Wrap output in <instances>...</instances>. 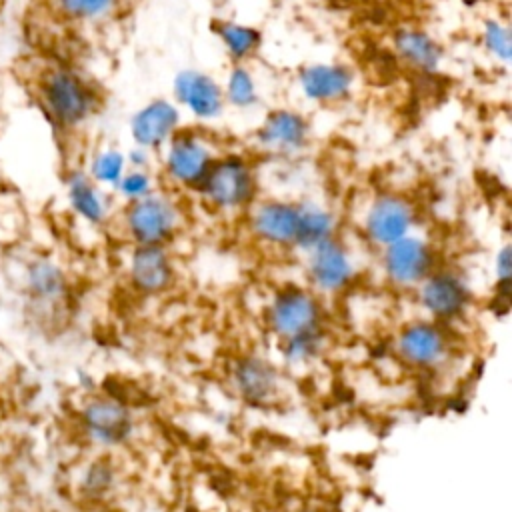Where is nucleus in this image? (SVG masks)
<instances>
[{"label":"nucleus","mask_w":512,"mask_h":512,"mask_svg":"<svg viewBox=\"0 0 512 512\" xmlns=\"http://www.w3.org/2000/svg\"><path fill=\"white\" fill-rule=\"evenodd\" d=\"M268 326L284 344L290 360L312 358L322 340V306L314 292L290 286L278 292L268 308Z\"/></svg>","instance_id":"obj_1"},{"label":"nucleus","mask_w":512,"mask_h":512,"mask_svg":"<svg viewBox=\"0 0 512 512\" xmlns=\"http://www.w3.org/2000/svg\"><path fill=\"white\" fill-rule=\"evenodd\" d=\"M38 100L48 118L60 128L82 124L94 110L88 84L68 68H52L38 82Z\"/></svg>","instance_id":"obj_2"},{"label":"nucleus","mask_w":512,"mask_h":512,"mask_svg":"<svg viewBox=\"0 0 512 512\" xmlns=\"http://www.w3.org/2000/svg\"><path fill=\"white\" fill-rule=\"evenodd\" d=\"M82 436L98 448H116L132 434V414L128 406L108 394H96L84 400L78 410Z\"/></svg>","instance_id":"obj_3"},{"label":"nucleus","mask_w":512,"mask_h":512,"mask_svg":"<svg viewBox=\"0 0 512 512\" xmlns=\"http://www.w3.org/2000/svg\"><path fill=\"white\" fill-rule=\"evenodd\" d=\"M204 200L218 210H238L254 198V176L244 160L228 156L212 160L204 178L196 186Z\"/></svg>","instance_id":"obj_4"},{"label":"nucleus","mask_w":512,"mask_h":512,"mask_svg":"<svg viewBox=\"0 0 512 512\" xmlns=\"http://www.w3.org/2000/svg\"><path fill=\"white\" fill-rule=\"evenodd\" d=\"M124 226L136 246H164L176 232L178 212L168 198L144 194L130 200Z\"/></svg>","instance_id":"obj_5"},{"label":"nucleus","mask_w":512,"mask_h":512,"mask_svg":"<svg viewBox=\"0 0 512 512\" xmlns=\"http://www.w3.org/2000/svg\"><path fill=\"white\" fill-rule=\"evenodd\" d=\"M386 278L400 288H414L434 270L432 246L416 236H404L382 248Z\"/></svg>","instance_id":"obj_6"},{"label":"nucleus","mask_w":512,"mask_h":512,"mask_svg":"<svg viewBox=\"0 0 512 512\" xmlns=\"http://www.w3.org/2000/svg\"><path fill=\"white\" fill-rule=\"evenodd\" d=\"M448 332L436 320H418L404 326L396 338V354L414 368H436L448 356Z\"/></svg>","instance_id":"obj_7"},{"label":"nucleus","mask_w":512,"mask_h":512,"mask_svg":"<svg viewBox=\"0 0 512 512\" xmlns=\"http://www.w3.org/2000/svg\"><path fill=\"white\" fill-rule=\"evenodd\" d=\"M422 308L436 322H452L460 318L470 304L466 282L450 270H432L418 286Z\"/></svg>","instance_id":"obj_8"},{"label":"nucleus","mask_w":512,"mask_h":512,"mask_svg":"<svg viewBox=\"0 0 512 512\" xmlns=\"http://www.w3.org/2000/svg\"><path fill=\"white\" fill-rule=\"evenodd\" d=\"M308 252L306 274L310 284L320 294H338L350 286L354 278V264L348 250L334 238L312 246Z\"/></svg>","instance_id":"obj_9"},{"label":"nucleus","mask_w":512,"mask_h":512,"mask_svg":"<svg viewBox=\"0 0 512 512\" xmlns=\"http://www.w3.org/2000/svg\"><path fill=\"white\" fill-rule=\"evenodd\" d=\"M414 206L396 194L376 198L364 218V232L368 240L380 248L404 238L414 226Z\"/></svg>","instance_id":"obj_10"},{"label":"nucleus","mask_w":512,"mask_h":512,"mask_svg":"<svg viewBox=\"0 0 512 512\" xmlns=\"http://www.w3.org/2000/svg\"><path fill=\"white\" fill-rule=\"evenodd\" d=\"M24 294L38 312H54L68 296V278L50 256H34L22 272Z\"/></svg>","instance_id":"obj_11"},{"label":"nucleus","mask_w":512,"mask_h":512,"mask_svg":"<svg viewBox=\"0 0 512 512\" xmlns=\"http://www.w3.org/2000/svg\"><path fill=\"white\" fill-rule=\"evenodd\" d=\"M300 214L302 206L270 200L254 208L250 226L254 236L270 246L298 248Z\"/></svg>","instance_id":"obj_12"},{"label":"nucleus","mask_w":512,"mask_h":512,"mask_svg":"<svg viewBox=\"0 0 512 512\" xmlns=\"http://www.w3.org/2000/svg\"><path fill=\"white\" fill-rule=\"evenodd\" d=\"M128 276L136 290L142 294L164 292L174 280V266L164 246H136L130 264Z\"/></svg>","instance_id":"obj_13"},{"label":"nucleus","mask_w":512,"mask_h":512,"mask_svg":"<svg viewBox=\"0 0 512 512\" xmlns=\"http://www.w3.org/2000/svg\"><path fill=\"white\" fill-rule=\"evenodd\" d=\"M212 160L214 158L202 142H198L194 136H180L170 146L166 170L174 182L196 188L204 178L206 170L210 168Z\"/></svg>","instance_id":"obj_14"},{"label":"nucleus","mask_w":512,"mask_h":512,"mask_svg":"<svg viewBox=\"0 0 512 512\" xmlns=\"http://www.w3.org/2000/svg\"><path fill=\"white\" fill-rule=\"evenodd\" d=\"M236 390L252 404H266L278 394V374L270 362L258 356L242 358L234 368Z\"/></svg>","instance_id":"obj_15"},{"label":"nucleus","mask_w":512,"mask_h":512,"mask_svg":"<svg viewBox=\"0 0 512 512\" xmlns=\"http://www.w3.org/2000/svg\"><path fill=\"white\" fill-rule=\"evenodd\" d=\"M68 204L78 218L88 224H100L106 218V204L96 182L82 172H72L66 180Z\"/></svg>","instance_id":"obj_16"},{"label":"nucleus","mask_w":512,"mask_h":512,"mask_svg":"<svg viewBox=\"0 0 512 512\" xmlns=\"http://www.w3.org/2000/svg\"><path fill=\"white\" fill-rule=\"evenodd\" d=\"M178 94L200 116L216 114L222 102L218 86L196 72H186L178 78Z\"/></svg>","instance_id":"obj_17"},{"label":"nucleus","mask_w":512,"mask_h":512,"mask_svg":"<svg viewBox=\"0 0 512 512\" xmlns=\"http://www.w3.org/2000/svg\"><path fill=\"white\" fill-rule=\"evenodd\" d=\"M176 112L166 102H154L134 120V134L142 146L160 144L176 124Z\"/></svg>","instance_id":"obj_18"},{"label":"nucleus","mask_w":512,"mask_h":512,"mask_svg":"<svg viewBox=\"0 0 512 512\" xmlns=\"http://www.w3.org/2000/svg\"><path fill=\"white\" fill-rule=\"evenodd\" d=\"M116 482V474L112 464L106 458H96L80 468L76 478V492L86 502L104 500Z\"/></svg>","instance_id":"obj_19"},{"label":"nucleus","mask_w":512,"mask_h":512,"mask_svg":"<svg viewBox=\"0 0 512 512\" xmlns=\"http://www.w3.org/2000/svg\"><path fill=\"white\" fill-rule=\"evenodd\" d=\"M348 74L342 68H330V66H316L306 70L302 78L304 90L310 94V98L326 100V98H338L348 88Z\"/></svg>","instance_id":"obj_20"},{"label":"nucleus","mask_w":512,"mask_h":512,"mask_svg":"<svg viewBox=\"0 0 512 512\" xmlns=\"http://www.w3.org/2000/svg\"><path fill=\"white\" fill-rule=\"evenodd\" d=\"M304 122L296 114L280 112L270 116L268 124L262 130V140L274 148H294L304 138Z\"/></svg>","instance_id":"obj_21"},{"label":"nucleus","mask_w":512,"mask_h":512,"mask_svg":"<svg viewBox=\"0 0 512 512\" xmlns=\"http://www.w3.org/2000/svg\"><path fill=\"white\" fill-rule=\"evenodd\" d=\"M334 236V222L328 212L312 206H302L300 214V236L298 248L310 250L312 246Z\"/></svg>","instance_id":"obj_22"},{"label":"nucleus","mask_w":512,"mask_h":512,"mask_svg":"<svg viewBox=\"0 0 512 512\" xmlns=\"http://www.w3.org/2000/svg\"><path fill=\"white\" fill-rule=\"evenodd\" d=\"M398 50L410 64L418 68H432L438 62V48L422 32H402L398 36Z\"/></svg>","instance_id":"obj_23"},{"label":"nucleus","mask_w":512,"mask_h":512,"mask_svg":"<svg viewBox=\"0 0 512 512\" xmlns=\"http://www.w3.org/2000/svg\"><path fill=\"white\" fill-rule=\"evenodd\" d=\"M118 0H54L56 8L72 20H96L112 12Z\"/></svg>","instance_id":"obj_24"},{"label":"nucleus","mask_w":512,"mask_h":512,"mask_svg":"<svg viewBox=\"0 0 512 512\" xmlns=\"http://www.w3.org/2000/svg\"><path fill=\"white\" fill-rule=\"evenodd\" d=\"M124 176L122 156L116 152H102L94 158L90 168V178L100 184H118Z\"/></svg>","instance_id":"obj_25"},{"label":"nucleus","mask_w":512,"mask_h":512,"mask_svg":"<svg viewBox=\"0 0 512 512\" xmlns=\"http://www.w3.org/2000/svg\"><path fill=\"white\" fill-rule=\"evenodd\" d=\"M220 34H222L228 50L234 56H238V58L250 54L256 48V44H258V34L254 30H250V28H244V26L226 24Z\"/></svg>","instance_id":"obj_26"},{"label":"nucleus","mask_w":512,"mask_h":512,"mask_svg":"<svg viewBox=\"0 0 512 512\" xmlns=\"http://www.w3.org/2000/svg\"><path fill=\"white\" fill-rule=\"evenodd\" d=\"M228 96L236 104H248L252 102V80L244 70H236L230 76V86H228Z\"/></svg>","instance_id":"obj_27"},{"label":"nucleus","mask_w":512,"mask_h":512,"mask_svg":"<svg viewBox=\"0 0 512 512\" xmlns=\"http://www.w3.org/2000/svg\"><path fill=\"white\" fill-rule=\"evenodd\" d=\"M486 42L490 46V50H494L498 56L508 58L510 52V40H508V30L502 28L500 24H490L486 30Z\"/></svg>","instance_id":"obj_28"},{"label":"nucleus","mask_w":512,"mask_h":512,"mask_svg":"<svg viewBox=\"0 0 512 512\" xmlns=\"http://www.w3.org/2000/svg\"><path fill=\"white\" fill-rule=\"evenodd\" d=\"M118 186H120V190H122L130 200H134V198H140V196L148 194L146 178H144L142 174H136V172L122 176V178H120V182H118Z\"/></svg>","instance_id":"obj_29"}]
</instances>
